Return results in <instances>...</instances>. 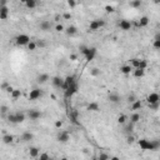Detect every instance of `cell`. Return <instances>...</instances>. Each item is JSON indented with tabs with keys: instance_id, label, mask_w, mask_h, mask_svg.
Wrapping results in <instances>:
<instances>
[{
	"instance_id": "cell-1",
	"label": "cell",
	"mask_w": 160,
	"mask_h": 160,
	"mask_svg": "<svg viewBox=\"0 0 160 160\" xmlns=\"http://www.w3.org/2000/svg\"><path fill=\"white\" fill-rule=\"evenodd\" d=\"M78 90H79V84L75 81L74 84H71L66 90H64V96H65L66 99H69V98H71L74 94L78 93Z\"/></svg>"
},
{
	"instance_id": "cell-2",
	"label": "cell",
	"mask_w": 160,
	"mask_h": 160,
	"mask_svg": "<svg viewBox=\"0 0 160 160\" xmlns=\"http://www.w3.org/2000/svg\"><path fill=\"white\" fill-rule=\"evenodd\" d=\"M15 40H16V44L20 45V46H23V45H28L29 43L31 41V40H30V36L26 35V34H20V35H18Z\"/></svg>"
},
{
	"instance_id": "cell-3",
	"label": "cell",
	"mask_w": 160,
	"mask_h": 160,
	"mask_svg": "<svg viewBox=\"0 0 160 160\" xmlns=\"http://www.w3.org/2000/svg\"><path fill=\"white\" fill-rule=\"evenodd\" d=\"M104 25H105V21L104 20H93L89 25V30L90 31H96L98 29L103 28Z\"/></svg>"
},
{
	"instance_id": "cell-4",
	"label": "cell",
	"mask_w": 160,
	"mask_h": 160,
	"mask_svg": "<svg viewBox=\"0 0 160 160\" xmlns=\"http://www.w3.org/2000/svg\"><path fill=\"white\" fill-rule=\"evenodd\" d=\"M43 95V91L41 89H39V88H35L30 91V94H29V100H38L41 98Z\"/></svg>"
},
{
	"instance_id": "cell-5",
	"label": "cell",
	"mask_w": 160,
	"mask_h": 160,
	"mask_svg": "<svg viewBox=\"0 0 160 160\" xmlns=\"http://www.w3.org/2000/svg\"><path fill=\"white\" fill-rule=\"evenodd\" d=\"M28 116L30 120H38V119L41 118V111L36 110V109H31L28 111Z\"/></svg>"
},
{
	"instance_id": "cell-6",
	"label": "cell",
	"mask_w": 160,
	"mask_h": 160,
	"mask_svg": "<svg viewBox=\"0 0 160 160\" xmlns=\"http://www.w3.org/2000/svg\"><path fill=\"white\" fill-rule=\"evenodd\" d=\"M146 101L148 104L150 105V104H155V103H159L160 101V96L158 93H151V94L148 95V98H146Z\"/></svg>"
},
{
	"instance_id": "cell-7",
	"label": "cell",
	"mask_w": 160,
	"mask_h": 160,
	"mask_svg": "<svg viewBox=\"0 0 160 160\" xmlns=\"http://www.w3.org/2000/svg\"><path fill=\"white\" fill-rule=\"evenodd\" d=\"M76 80H75V76L74 75H69L66 76L65 79H64V85H63V90H66L71 84H74Z\"/></svg>"
},
{
	"instance_id": "cell-8",
	"label": "cell",
	"mask_w": 160,
	"mask_h": 160,
	"mask_svg": "<svg viewBox=\"0 0 160 160\" xmlns=\"http://www.w3.org/2000/svg\"><path fill=\"white\" fill-rule=\"evenodd\" d=\"M51 83L53 85L58 88V89H63V85H64V79L60 78V76H54L51 79Z\"/></svg>"
},
{
	"instance_id": "cell-9",
	"label": "cell",
	"mask_w": 160,
	"mask_h": 160,
	"mask_svg": "<svg viewBox=\"0 0 160 160\" xmlns=\"http://www.w3.org/2000/svg\"><path fill=\"white\" fill-rule=\"evenodd\" d=\"M108 99L110 103L113 104H118L121 101V96L118 94V93H110V94L108 95Z\"/></svg>"
},
{
	"instance_id": "cell-10",
	"label": "cell",
	"mask_w": 160,
	"mask_h": 160,
	"mask_svg": "<svg viewBox=\"0 0 160 160\" xmlns=\"http://www.w3.org/2000/svg\"><path fill=\"white\" fill-rule=\"evenodd\" d=\"M69 140H70V135H69L68 131H60L58 134V141H60V143H68Z\"/></svg>"
},
{
	"instance_id": "cell-11",
	"label": "cell",
	"mask_w": 160,
	"mask_h": 160,
	"mask_svg": "<svg viewBox=\"0 0 160 160\" xmlns=\"http://www.w3.org/2000/svg\"><path fill=\"white\" fill-rule=\"evenodd\" d=\"M39 28H40L41 31H50V29H51V23L48 21V20H43L41 23L39 24Z\"/></svg>"
},
{
	"instance_id": "cell-12",
	"label": "cell",
	"mask_w": 160,
	"mask_h": 160,
	"mask_svg": "<svg viewBox=\"0 0 160 160\" xmlns=\"http://www.w3.org/2000/svg\"><path fill=\"white\" fill-rule=\"evenodd\" d=\"M119 26H120V29L121 30H124V31H128V30H130L131 29V23L129 21V20H121L120 23H119Z\"/></svg>"
},
{
	"instance_id": "cell-13",
	"label": "cell",
	"mask_w": 160,
	"mask_h": 160,
	"mask_svg": "<svg viewBox=\"0 0 160 160\" xmlns=\"http://www.w3.org/2000/svg\"><path fill=\"white\" fill-rule=\"evenodd\" d=\"M40 155V149L36 146H30L29 148V156L30 158H38Z\"/></svg>"
},
{
	"instance_id": "cell-14",
	"label": "cell",
	"mask_w": 160,
	"mask_h": 160,
	"mask_svg": "<svg viewBox=\"0 0 160 160\" xmlns=\"http://www.w3.org/2000/svg\"><path fill=\"white\" fill-rule=\"evenodd\" d=\"M95 55H96V49L95 48H89V51L85 55V59H86V61H91L95 58Z\"/></svg>"
},
{
	"instance_id": "cell-15",
	"label": "cell",
	"mask_w": 160,
	"mask_h": 160,
	"mask_svg": "<svg viewBox=\"0 0 160 160\" xmlns=\"http://www.w3.org/2000/svg\"><path fill=\"white\" fill-rule=\"evenodd\" d=\"M8 15H9V9H8V6L0 8V20H6L8 19Z\"/></svg>"
},
{
	"instance_id": "cell-16",
	"label": "cell",
	"mask_w": 160,
	"mask_h": 160,
	"mask_svg": "<svg viewBox=\"0 0 160 160\" xmlns=\"http://www.w3.org/2000/svg\"><path fill=\"white\" fill-rule=\"evenodd\" d=\"M48 80H50V76L48 75V74H45V73H44V74H40V75L36 78V81H38L39 84H45Z\"/></svg>"
},
{
	"instance_id": "cell-17",
	"label": "cell",
	"mask_w": 160,
	"mask_h": 160,
	"mask_svg": "<svg viewBox=\"0 0 160 160\" xmlns=\"http://www.w3.org/2000/svg\"><path fill=\"white\" fill-rule=\"evenodd\" d=\"M33 138H34V135L30 131H25V133H23V135H21V140H23L24 143H29L30 140H33Z\"/></svg>"
},
{
	"instance_id": "cell-18",
	"label": "cell",
	"mask_w": 160,
	"mask_h": 160,
	"mask_svg": "<svg viewBox=\"0 0 160 160\" xmlns=\"http://www.w3.org/2000/svg\"><path fill=\"white\" fill-rule=\"evenodd\" d=\"M64 31H65L69 36H73V35H75V34L78 33V29H76V26H74V25H70V26H68Z\"/></svg>"
},
{
	"instance_id": "cell-19",
	"label": "cell",
	"mask_w": 160,
	"mask_h": 160,
	"mask_svg": "<svg viewBox=\"0 0 160 160\" xmlns=\"http://www.w3.org/2000/svg\"><path fill=\"white\" fill-rule=\"evenodd\" d=\"M133 71V68L130 65H123L120 66V73L121 74H125V75H128V74H130Z\"/></svg>"
},
{
	"instance_id": "cell-20",
	"label": "cell",
	"mask_w": 160,
	"mask_h": 160,
	"mask_svg": "<svg viewBox=\"0 0 160 160\" xmlns=\"http://www.w3.org/2000/svg\"><path fill=\"white\" fill-rule=\"evenodd\" d=\"M1 140H3V143H4V144H11V143L14 141V137H13L11 134H5Z\"/></svg>"
},
{
	"instance_id": "cell-21",
	"label": "cell",
	"mask_w": 160,
	"mask_h": 160,
	"mask_svg": "<svg viewBox=\"0 0 160 160\" xmlns=\"http://www.w3.org/2000/svg\"><path fill=\"white\" fill-rule=\"evenodd\" d=\"M25 114L23 113V111H18V113H15V119H16V124L18 123H23L24 120H25Z\"/></svg>"
},
{
	"instance_id": "cell-22",
	"label": "cell",
	"mask_w": 160,
	"mask_h": 160,
	"mask_svg": "<svg viewBox=\"0 0 160 160\" xmlns=\"http://www.w3.org/2000/svg\"><path fill=\"white\" fill-rule=\"evenodd\" d=\"M86 109H88L89 111H99L100 106H99V104H98V103H90Z\"/></svg>"
},
{
	"instance_id": "cell-23",
	"label": "cell",
	"mask_w": 160,
	"mask_h": 160,
	"mask_svg": "<svg viewBox=\"0 0 160 160\" xmlns=\"http://www.w3.org/2000/svg\"><path fill=\"white\" fill-rule=\"evenodd\" d=\"M141 106H143V104H141L140 100H135V101L131 104V110L133 111H137V110L141 109Z\"/></svg>"
},
{
	"instance_id": "cell-24",
	"label": "cell",
	"mask_w": 160,
	"mask_h": 160,
	"mask_svg": "<svg viewBox=\"0 0 160 160\" xmlns=\"http://www.w3.org/2000/svg\"><path fill=\"white\" fill-rule=\"evenodd\" d=\"M148 24H149V18H148V16H141L138 25H139L140 28H143V26H146Z\"/></svg>"
},
{
	"instance_id": "cell-25",
	"label": "cell",
	"mask_w": 160,
	"mask_h": 160,
	"mask_svg": "<svg viewBox=\"0 0 160 160\" xmlns=\"http://www.w3.org/2000/svg\"><path fill=\"white\" fill-rule=\"evenodd\" d=\"M10 95H11V98H13L14 100L19 99L20 96H21V90H20V89H14V90H13V93H11Z\"/></svg>"
},
{
	"instance_id": "cell-26",
	"label": "cell",
	"mask_w": 160,
	"mask_h": 160,
	"mask_svg": "<svg viewBox=\"0 0 160 160\" xmlns=\"http://www.w3.org/2000/svg\"><path fill=\"white\" fill-rule=\"evenodd\" d=\"M139 120H140V114L133 113V115L130 116V123H131V124H137Z\"/></svg>"
},
{
	"instance_id": "cell-27",
	"label": "cell",
	"mask_w": 160,
	"mask_h": 160,
	"mask_svg": "<svg viewBox=\"0 0 160 160\" xmlns=\"http://www.w3.org/2000/svg\"><path fill=\"white\" fill-rule=\"evenodd\" d=\"M36 4H38V3H36L35 0H26V1H25V6H26L28 9H34V8L36 6Z\"/></svg>"
},
{
	"instance_id": "cell-28",
	"label": "cell",
	"mask_w": 160,
	"mask_h": 160,
	"mask_svg": "<svg viewBox=\"0 0 160 160\" xmlns=\"http://www.w3.org/2000/svg\"><path fill=\"white\" fill-rule=\"evenodd\" d=\"M70 120L74 123L75 125H79V121H78V113H76V111H73V113L70 114Z\"/></svg>"
},
{
	"instance_id": "cell-29",
	"label": "cell",
	"mask_w": 160,
	"mask_h": 160,
	"mask_svg": "<svg viewBox=\"0 0 160 160\" xmlns=\"http://www.w3.org/2000/svg\"><path fill=\"white\" fill-rule=\"evenodd\" d=\"M146 68H148V61L144 60V59H140V63H139V68L138 69H141V70H146Z\"/></svg>"
},
{
	"instance_id": "cell-30",
	"label": "cell",
	"mask_w": 160,
	"mask_h": 160,
	"mask_svg": "<svg viewBox=\"0 0 160 160\" xmlns=\"http://www.w3.org/2000/svg\"><path fill=\"white\" fill-rule=\"evenodd\" d=\"M141 5H143V1H141V0H134V1L130 3V6H131V8H135V9L140 8Z\"/></svg>"
},
{
	"instance_id": "cell-31",
	"label": "cell",
	"mask_w": 160,
	"mask_h": 160,
	"mask_svg": "<svg viewBox=\"0 0 160 160\" xmlns=\"http://www.w3.org/2000/svg\"><path fill=\"white\" fill-rule=\"evenodd\" d=\"M144 74H145V71L141 70V69H135V70H134V76H135V78H143Z\"/></svg>"
},
{
	"instance_id": "cell-32",
	"label": "cell",
	"mask_w": 160,
	"mask_h": 160,
	"mask_svg": "<svg viewBox=\"0 0 160 160\" xmlns=\"http://www.w3.org/2000/svg\"><path fill=\"white\" fill-rule=\"evenodd\" d=\"M0 114L1 115L9 114V106L8 105H0Z\"/></svg>"
},
{
	"instance_id": "cell-33",
	"label": "cell",
	"mask_w": 160,
	"mask_h": 160,
	"mask_svg": "<svg viewBox=\"0 0 160 160\" xmlns=\"http://www.w3.org/2000/svg\"><path fill=\"white\" fill-rule=\"evenodd\" d=\"M139 63H140V59H131L130 66H131L133 69H138L139 68Z\"/></svg>"
},
{
	"instance_id": "cell-34",
	"label": "cell",
	"mask_w": 160,
	"mask_h": 160,
	"mask_svg": "<svg viewBox=\"0 0 160 160\" xmlns=\"http://www.w3.org/2000/svg\"><path fill=\"white\" fill-rule=\"evenodd\" d=\"M133 129H134V124H131V123H130V124H128L126 126H125V133L130 135V134H131V131H133Z\"/></svg>"
},
{
	"instance_id": "cell-35",
	"label": "cell",
	"mask_w": 160,
	"mask_h": 160,
	"mask_svg": "<svg viewBox=\"0 0 160 160\" xmlns=\"http://www.w3.org/2000/svg\"><path fill=\"white\" fill-rule=\"evenodd\" d=\"M79 50H80V53H81L83 55H86L88 51H89V48L85 46V45H81V46H79Z\"/></svg>"
},
{
	"instance_id": "cell-36",
	"label": "cell",
	"mask_w": 160,
	"mask_h": 160,
	"mask_svg": "<svg viewBox=\"0 0 160 160\" xmlns=\"http://www.w3.org/2000/svg\"><path fill=\"white\" fill-rule=\"evenodd\" d=\"M118 123H119V124H125V123H126V115H124V114L119 115Z\"/></svg>"
},
{
	"instance_id": "cell-37",
	"label": "cell",
	"mask_w": 160,
	"mask_h": 160,
	"mask_svg": "<svg viewBox=\"0 0 160 160\" xmlns=\"http://www.w3.org/2000/svg\"><path fill=\"white\" fill-rule=\"evenodd\" d=\"M8 120L10 123H13V124H16V119H15V114H11L9 113L8 114Z\"/></svg>"
},
{
	"instance_id": "cell-38",
	"label": "cell",
	"mask_w": 160,
	"mask_h": 160,
	"mask_svg": "<svg viewBox=\"0 0 160 160\" xmlns=\"http://www.w3.org/2000/svg\"><path fill=\"white\" fill-rule=\"evenodd\" d=\"M90 75H93V76H98V75H100V70L98 69V68H93V69L90 70Z\"/></svg>"
},
{
	"instance_id": "cell-39",
	"label": "cell",
	"mask_w": 160,
	"mask_h": 160,
	"mask_svg": "<svg viewBox=\"0 0 160 160\" xmlns=\"http://www.w3.org/2000/svg\"><path fill=\"white\" fill-rule=\"evenodd\" d=\"M26 46H28V49L30 50V51H33V50H35V49H36V43L30 41L28 45H26Z\"/></svg>"
},
{
	"instance_id": "cell-40",
	"label": "cell",
	"mask_w": 160,
	"mask_h": 160,
	"mask_svg": "<svg viewBox=\"0 0 160 160\" xmlns=\"http://www.w3.org/2000/svg\"><path fill=\"white\" fill-rule=\"evenodd\" d=\"M49 158H50V156H49V154H48V153H41V154L39 155V159L38 160H49Z\"/></svg>"
},
{
	"instance_id": "cell-41",
	"label": "cell",
	"mask_w": 160,
	"mask_h": 160,
	"mask_svg": "<svg viewBox=\"0 0 160 160\" xmlns=\"http://www.w3.org/2000/svg\"><path fill=\"white\" fill-rule=\"evenodd\" d=\"M98 160H109L108 154H105V153H100L99 156H98Z\"/></svg>"
},
{
	"instance_id": "cell-42",
	"label": "cell",
	"mask_w": 160,
	"mask_h": 160,
	"mask_svg": "<svg viewBox=\"0 0 160 160\" xmlns=\"http://www.w3.org/2000/svg\"><path fill=\"white\" fill-rule=\"evenodd\" d=\"M55 30H57L58 33H61V31H64V30H65V28H64L61 24H57V26H55Z\"/></svg>"
},
{
	"instance_id": "cell-43",
	"label": "cell",
	"mask_w": 160,
	"mask_h": 160,
	"mask_svg": "<svg viewBox=\"0 0 160 160\" xmlns=\"http://www.w3.org/2000/svg\"><path fill=\"white\" fill-rule=\"evenodd\" d=\"M8 86H9V83H8V81H3L1 85H0V89H1V90H6V89H8Z\"/></svg>"
},
{
	"instance_id": "cell-44",
	"label": "cell",
	"mask_w": 160,
	"mask_h": 160,
	"mask_svg": "<svg viewBox=\"0 0 160 160\" xmlns=\"http://www.w3.org/2000/svg\"><path fill=\"white\" fill-rule=\"evenodd\" d=\"M159 104H160V101H159V103H155V104H150V105H149V108H150L151 110H156V109L159 108Z\"/></svg>"
},
{
	"instance_id": "cell-45",
	"label": "cell",
	"mask_w": 160,
	"mask_h": 160,
	"mask_svg": "<svg viewBox=\"0 0 160 160\" xmlns=\"http://www.w3.org/2000/svg\"><path fill=\"white\" fill-rule=\"evenodd\" d=\"M68 5H69V8H75L76 1H74V0H68Z\"/></svg>"
},
{
	"instance_id": "cell-46",
	"label": "cell",
	"mask_w": 160,
	"mask_h": 160,
	"mask_svg": "<svg viewBox=\"0 0 160 160\" xmlns=\"http://www.w3.org/2000/svg\"><path fill=\"white\" fill-rule=\"evenodd\" d=\"M105 10H106V13H113L114 6H111V5H106V6H105Z\"/></svg>"
},
{
	"instance_id": "cell-47",
	"label": "cell",
	"mask_w": 160,
	"mask_h": 160,
	"mask_svg": "<svg viewBox=\"0 0 160 160\" xmlns=\"http://www.w3.org/2000/svg\"><path fill=\"white\" fill-rule=\"evenodd\" d=\"M61 126H63V121H61V120H57V121H55V128L60 129Z\"/></svg>"
},
{
	"instance_id": "cell-48",
	"label": "cell",
	"mask_w": 160,
	"mask_h": 160,
	"mask_svg": "<svg viewBox=\"0 0 160 160\" xmlns=\"http://www.w3.org/2000/svg\"><path fill=\"white\" fill-rule=\"evenodd\" d=\"M134 141H135V139H134L133 135H129V137H128V144H133Z\"/></svg>"
},
{
	"instance_id": "cell-49",
	"label": "cell",
	"mask_w": 160,
	"mask_h": 160,
	"mask_svg": "<svg viewBox=\"0 0 160 160\" xmlns=\"http://www.w3.org/2000/svg\"><path fill=\"white\" fill-rule=\"evenodd\" d=\"M63 18L65 20H69V19H71V14L70 13H65V14H63Z\"/></svg>"
},
{
	"instance_id": "cell-50",
	"label": "cell",
	"mask_w": 160,
	"mask_h": 160,
	"mask_svg": "<svg viewBox=\"0 0 160 160\" xmlns=\"http://www.w3.org/2000/svg\"><path fill=\"white\" fill-rule=\"evenodd\" d=\"M154 48L155 49H160V40H154Z\"/></svg>"
},
{
	"instance_id": "cell-51",
	"label": "cell",
	"mask_w": 160,
	"mask_h": 160,
	"mask_svg": "<svg viewBox=\"0 0 160 160\" xmlns=\"http://www.w3.org/2000/svg\"><path fill=\"white\" fill-rule=\"evenodd\" d=\"M135 96H134V95H130V96H129V98H128V101H129V103H134V101H135Z\"/></svg>"
},
{
	"instance_id": "cell-52",
	"label": "cell",
	"mask_w": 160,
	"mask_h": 160,
	"mask_svg": "<svg viewBox=\"0 0 160 160\" xmlns=\"http://www.w3.org/2000/svg\"><path fill=\"white\" fill-rule=\"evenodd\" d=\"M45 45H46V44H45V43H44V41H41V40H40V41H38V43H36V46H39V48H44V46H45Z\"/></svg>"
},
{
	"instance_id": "cell-53",
	"label": "cell",
	"mask_w": 160,
	"mask_h": 160,
	"mask_svg": "<svg viewBox=\"0 0 160 160\" xmlns=\"http://www.w3.org/2000/svg\"><path fill=\"white\" fill-rule=\"evenodd\" d=\"M13 90H14V88H13L11 85H9V86H8V89L5 90V91H6L8 94H11V93H13Z\"/></svg>"
},
{
	"instance_id": "cell-54",
	"label": "cell",
	"mask_w": 160,
	"mask_h": 160,
	"mask_svg": "<svg viewBox=\"0 0 160 160\" xmlns=\"http://www.w3.org/2000/svg\"><path fill=\"white\" fill-rule=\"evenodd\" d=\"M3 6H6V0H1L0 1V8H3Z\"/></svg>"
},
{
	"instance_id": "cell-55",
	"label": "cell",
	"mask_w": 160,
	"mask_h": 160,
	"mask_svg": "<svg viewBox=\"0 0 160 160\" xmlns=\"http://www.w3.org/2000/svg\"><path fill=\"white\" fill-rule=\"evenodd\" d=\"M54 20L59 23V21H60V15H55V18H54Z\"/></svg>"
},
{
	"instance_id": "cell-56",
	"label": "cell",
	"mask_w": 160,
	"mask_h": 160,
	"mask_svg": "<svg viewBox=\"0 0 160 160\" xmlns=\"http://www.w3.org/2000/svg\"><path fill=\"white\" fill-rule=\"evenodd\" d=\"M75 59H76V55L71 54V55H70V60H75Z\"/></svg>"
},
{
	"instance_id": "cell-57",
	"label": "cell",
	"mask_w": 160,
	"mask_h": 160,
	"mask_svg": "<svg viewBox=\"0 0 160 160\" xmlns=\"http://www.w3.org/2000/svg\"><path fill=\"white\" fill-rule=\"evenodd\" d=\"M109 160H120V159H119L118 156H111V158H110Z\"/></svg>"
},
{
	"instance_id": "cell-58",
	"label": "cell",
	"mask_w": 160,
	"mask_h": 160,
	"mask_svg": "<svg viewBox=\"0 0 160 160\" xmlns=\"http://www.w3.org/2000/svg\"><path fill=\"white\" fill-rule=\"evenodd\" d=\"M60 160H69V159H68V158H61Z\"/></svg>"
},
{
	"instance_id": "cell-59",
	"label": "cell",
	"mask_w": 160,
	"mask_h": 160,
	"mask_svg": "<svg viewBox=\"0 0 160 160\" xmlns=\"http://www.w3.org/2000/svg\"><path fill=\"white\" fill-rule=\"evenodd\" d=\"M49 160H53V159H51V158H49Z\"/></svg>"
}]
</instances>
